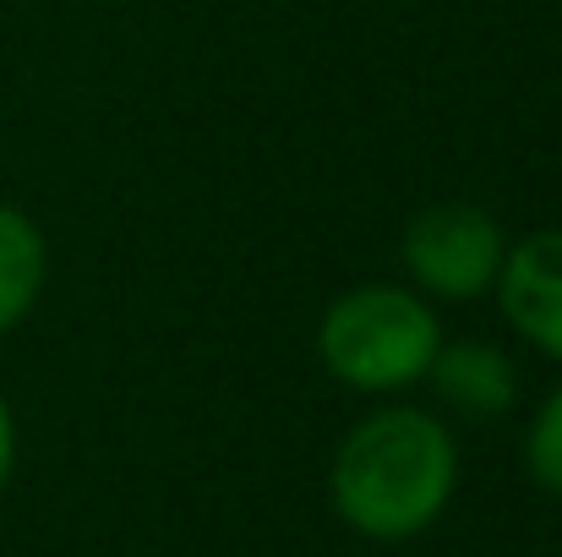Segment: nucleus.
Returning a JSON list of instances; mask_svg holds the SVG:
<instances>
[{"label": "nucleus", "instance_id": "5", "mask_svg": "<svg viewBox=\"0 0 562 557\" xmlns=\"http://www.w3.org/2000/svg\"><path fill=\"white\" fill-rule=\"evenodd\" d=\"M426 382L464 421H497L519 399V371L486 339H442L426 367Z\"/></svg>", "mask_w": 562, "mask_h": 557}, {"label": "nucleus", "instance_id": "4", "mask_svg": "<svg viewBox=\"0 0 562 557\" xmlns=\"http://www.w3.org/2000/svg\"><path fill=\"white\" fill-rule=\"evenodd\" d=\"M492 290L508 328L547 361H562V230H536L508 246Z\"/></svg>", "mask_w": 562, "mask_h": 557}, {"label": "nucleus", "instance_id": "8", "mask_svg": "<svg viewBox=\"0 0 562 557\" xmlns=\"http://www.w3.org/2000/svg\"><path fill=\"white\" fill-rule=\"evenodd\" d=\"M11 470H16V421H11V404L0 399V492H5Z\"/></svg>", "mask_w": 562, "mask_h": 557}, {"label": "nucleus", "instance_id": "7", "mask_svg": "<svg viewBox=\"0 0 562 557\" xmlns=\"http://www.w3.org/2000/svg\"><path fill=\"white\" fill-rule=\"evenodd\" d=\"M525 465L541 492L562 498V382L536 404V421L525 432Z\"/></svg>", "mask_w": 562, "mask_h": 557}, {"label": "nucleus", "instance_id": "2", "mask_svg": "<svg viewBox=\"0 0 562 557\" xmlns=\"http://www.w3.org/2000/svg\"><path fill=\"white\" fill-rule=\"evenodd\" d=\"M442 323L409 285H356L317 323V356L356 393H404L426 382Z\"/></svg>", "mask_w": 562, "mask_h": 557}, {"label": "nucleus", "instance_id": "1", "mask_svg": "<svg viewBox=\"0 0 562 557\" xmlns=\"http://www.w3.org/2000/svg\"><path fill=\"white\" fill-rule=\"evenodd\" d=\"M459 487V443L420 404H382L334 454V509L367 542H409L442 520Z\"/></svg>", "mask_w": 562, "mask_h": 557}, {"label": "nucleus", "instance_id": "3", "mask_svg": "<svg viewBox=\"0 0 562 557\" xmlns=\"http://www.w3.org/2000/svg\"><path fill=\"white\" fill-rule=\"evenodd\" d=\"M398 257H404L409 290L437 296V301H475L497 285L508 241H503V230L486 208L437 202V208H420L404 224Z\"/></svg>", "mask_w": 562, "mask_h": 557}, {"label": "nucleus", "instance_id": "6", "mask_svg": "<svg viewBox=\"0 0 562 557\" xmlns=\"http://www.w3.org/2000/svg\"><path fill=\"white\" fill-rule=\"evenodd\" d=\"M44 274H49V252L38 224L22 208L0 202V334H11L38 307Z\"/></svg>", "mask_w": 562, "mask_h": 557}]
</instances>
